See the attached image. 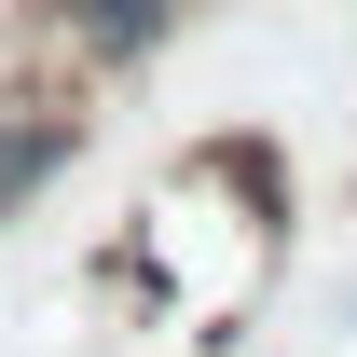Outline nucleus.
<instances>
[{"instance_id": "nucleus-1", "label": "nucleus", "mask_w": 357, "mask_h": 357, "mask_svg": "<svg viewBox=\"0 0 357 357\" xmlns=\"http://www.w3.org/2000/svg\"><path fill=\"white\" fill-rule=\"evenodd\" d=\"M69 165H83V96H55V83H0V234L28 220Z\"/></svg>"}]
</instances>
